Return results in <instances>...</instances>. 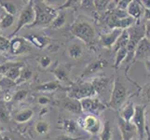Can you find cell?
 <instances>
[{
	"mask_svg": "<svg viewBox=\"0 0 150 140\" xmlns=\"http://www.w3.org/2000/svg\"><path fill=\"white\" fill-rule=\"evenodd\" d=\"M67 53L71 59H79L80 57L83 55V47L80 42H73L68 46L67 49Z\"/></svg>",
	"mask_w": 150,
	"mask_h": 140,
	"instance_id": "cell-19",
	"label": "cell"
},
{
	"mask_svg": "<svg viewBox=\"0 0 150 140\" xmlns=\"http://www.w3.org/2000/svg\"><path fill=\"white\" fill-rule=\"evenodd\" d=\"M146 130L147 132V137L150 138V105L146 109Z\"/></svg>",
	"mask_w": 150,
	"mask_h": 140,
	"instance_id": "cell-40",
	"label": "cell"
},
{
	"mask_svg": "<svg viewBox=\"0 0 150 140\" xmlns=\"http://www.w3.org/2000/svg\"><path fill=\"white\" fill-rule=\"evenodd\" d=\"M143 21H150V9H144V15H143Z\"/></svg>",
	"mask_w": 150,
	"mask_h": 140,
	"instance_id": "cell-46",
	"label": "cell"
},
{
	"mask_svg": "<svg viewBox=\"0 0 150 140\" xmlns=\"http://www.w3.org/2000/svg\"><path fill=\"white\" fill-rule=\"evenodd\" d=\"M147 138H148V139H147V140H150V138H149V137H147Z\"/></svg>",
	"mask_w": 150,
	"mask_h": 140,
	"instance_id": "cell-55",
	"label": "cell"
},
{
	"mask_svg": "<svg viewBox=\"0 0 150 140\" xmlns=\"http://www.w3.org/2000/svg\"><path fill=\"white\" fill-rule=\"evenodd\" d=\"M107 66H108L107 60L103 59V58L96 59L94 61L91 62V63L86 66V68L84 69L83 73L81 75V77H88L97 73V72L105 69Z\"/></svg>",
	"mask_w": 150,
	"mask_h": 140,
	"instance_id": "cell-14",
	"label": "cell"
},
{
	"mask_svg": "<svg viewBox=\"0 0 150 140\" xmlns=\"http://www.w3.org/2000/svg\"><path fill=\"white\" fill-rule=\"evenodd\" d=\"M142 6L144 7V9H150V0H143V1H140Z\"/></svg>",
	"mask_w": 150,
	"mask_h": 140,
	"instance_id": "cell-47",
	"label": "cell"
},
{
	"mask_svg": "<svg viewBox=\"0 0 150 140\" xmlns=\"http://www.w3.org/2000/svg\"><path fill=\"white\" fill-rule=\"evenodd\" d=\"M95 95L96 93L93 90V87L90 81H79L70 88L67 93V97L79 101L84 98L92 97Z\"/></svg>",
	"mask_w": 150,
	"mask_h": 140,
	"instance_id": "cell-6",
	"label": "cell"
},
{
	"mask_svg": "<svg viewBox=\"0 0 150 140\" xmlns=\"http://www.w3.org/2000/svg\"><path fill=\"white\" fill-rule=\"evenodd\" d=\"M82 112L92 114V115L97 116L98 114L102 113L103 110L106 109V105L103 104L98 98L94 97H88L84 99L79 100Z\"/></svg>",
	"mask_w": 150,
	"mask_h": 140,
	"instance_id": "cell-9",
	"label": "cell"
},
{
	"mask_svg": "<svg viewBox=\"0 0 150 140\" xmlns=\"http://www.w3.org/2000/svg\"><path fill=\"white\" fill-rule=\"evenodd\" d=\"M122 31H123L122 29L115 28V29H112L109 33L101 34L99 38V42L101 43L103 47H105V48L108 50H112L113 46L115 45L117 39L122 33Z\"/></svg>",
	"mask_w": 150,
	"mask_h": 140,
	"instance_id": "cell-13",
	"label": "cell"
},
{
	"mask_svg": "<svg viewBox=\"0 0 150 140\" xmlns=\"http://www.w3.org/2000/svg\"><path fill=\"white\" fill-rule=\"evenodd\" d=\"M93 90L95 92L96 95H102L103 92L106 89V87L108 86L109 83V79H107L105 77H94L91 81H90Z\"/></svg>",
	"mask_w": 150,
	"mask_h": 140,
	"instance_id": "cell-17",
	"label": "cell"
},
{
	"mask_svg": "<svg viewBox=\"0 0 150 140\" xmlns=\"http://www.w3.org/2000/svg\"><path fill=\"white\" fill-rule=\"evenodd\" d=\"M0 7H2L7 14L14 16L17 13V7L12 1H0Z\"/></svg>",
	"mask_w": 150,
	"mask_h": 140,
	"instance_id": "cell-30",
	"label": "cell"
},
{
	"mask_svg": "<svg viewBox=\"0 0 150 140\" xmlns=\"http://www.w3.org/2000/svg\"><path fill=\"white\" fill-rule=\"evenodd\" d=\"M144 22V21H143ZM144 38L150 40V21H144Z\"/></svg>",
	"mask_w": 150,
	"mask_h": 140,
	"instance_id": "cell-42",
	"label": "cell"
},
{
	"mask_svg": "<svg viewBox=\"0 0 150 140\" xmlns=\"http://www.w3.org/2000/svg\"><path fill=\"white\" fill-rule=\"evenodd\" d=\"M85 140H99V138L96 137V136H92V137H91V138H87V139H85Z\"/></svg>",
	"mask_w": 150,
	"mask_h": 140,
	"instance_id": "cell-51",
	"label": "cell"
},
{
	"mask_svg": "<svg viewBox=\"0 0 150 140\" xmlns=\"http://www.w3.org/2000/svg\"><path fill=\"white\" fill-rule=\"evenodd\" d=\"M50 130V124L49 122L45 121H39L37 125H35V132H37L40 136H44L47 134Z\"/></svg>",
	"mask_w": 150,
	"mask_h": 140,
	"instance_id": "cell-33",
	"label": "cell"
},
{
	"mask_svg": "<svg viewBox=\"0 0 150 140\" xmlns=\"http://www.w3.org/2000/svg\"><path fill=\"white\" fill-rule=\"evenodd\" d=\"M16 85V82L8 79L6 77H2L1 80H0V88H1V90H8L10 89L11 87Z\"/></svg>",
	"mask_w": 150,
	"mask_h": 140,
	"instance_id": "cell-34",
	"label": "cell"
},
{
	"mask_svg": "<svg viewBox=\"0 0 150 140\" xmlns=\"http://www.w3.org/2000/svg\"><path fill=\"white\" fill-rule=\"evenodd\" d=\"M71 33L76 38L85 43L88 46H93L96 43L97 32L90 21L84 18H79L75 21V23L71 26Z\"/></svg>",
	"mask_w": 150,
	"mask_h": 140,
	"instance_id": "cell-1",
	"label": "cell"
},
{
	"mask_svg": "<svg viewBox=\"0 0 150 140\" xmlns=\"http://www.w3.org/2000/svg\"><path fill=\"white\" fill-rule=\"evenodd\" d=\"M79 126L81 127L84 131L91 134V136H97L102 130V123L99 118L92 114H88L84 117H80L76 122Z\"/></svg>",
	"mask_w": 150,
	"mask_h": 140,
	"instance_id": "cell-7",
	"label": "cell"
},
{
	"mask_svg": "<svg viewBox=\"0 0 150 140\" xmlns=\"http://www.w3.org/2000/svg\"><path fill=\"white\" fill-rule=\"evenodd\" d=\"M81 137H72L69 134H61L58 136L56 140H80Z\"/></svg>",
	"mask_w": 150,
	"mask_h": 140,
	"instance_id": "cell-45",
	"label": "cell"
},
{
	"mask_svg": "<svg viewBox=\"0 0 150 140\" xmlns=\"http://www.w3.org/2000/svg\"><path fill=\"white\" fill-rule=\"evenodd\" d=\"M32 75H33L32 70L29 69L28 67H26V66H23V68L21 69V74H20L18 80L16 81V84L17 83H22V82L29 80L31 77H32Z\"/></svg>",
	"mask_w": 150,
	"mask_h": 140,
	"instance_id": "cell-32",
	"label": "cell"
},
{
	"mask_svg": "<svg viewBox=\"0 0 150 140\" xmlns=\"http://www.w3.org/2000/svg\"><path fill=\"white\" fill-rule=\"evenodd\" d=\"M128 42H129V34L127 32V30H123L122 33L120 34V36L118 37V38L117 39L115 45L113 46L112 50L114 51H117L120 49H122V48H126L127 45H128Z\"/></svg>",
	"mask_w": 150,
	"mask_h": 140,
	"instance_id": "cell-22",
	"label": "cell"
},
{
	"mask_svg": "<svg viewBox=\"0 0 150 140\" xmlns=\"http://www.w3.org/2000/svg\"><path fill=\"white\" fill-rule=\"evenodd\" d=\"M63 126L62 129L67 133V134H73L76 133L77 130V124L73 120H64L63 121Z\"/></svg>",
	"mask_w": 150,
	"mask_h": 140,
	"instance_id": "cell-29",
	"label": "cell"
},
{
	"mask_svg": "<svg viewBox=\"0 0 150 140\" xmlns=\"http://www.w3.org/2000/svg\"><path fill=\"white\" fill-rule=\"evenodd\" d=\"M59 88H61V84L58 81H49L46 82V83L38 85L35 90L42 92H53L57 89H59Z\"/></svg>",
	"mask_w": 150,
	"mask_h": 140,
	"instance_id": "cell-25",
	"label": "cell"
},
{
	"mask_svg": "<svg viewBox=\"0 0 150 140\" xmlns=\"http://www.w3.org/2000/svg\"><path fill=\"white\" fill-rule=\"evenodd\" d=\"M27 95L28 92L26 90H19L12 95V101H16V102L23 101V99H25Z\"/></svg>",
	"mask_w": 150,
	"mask_h": 140,
	"instance_id": "cell-37",
	"label": "cell"
},
{
	"mask_svg": "<svg viewBox=\"0 0 150 140\" xmlns=\"http://www.w3.org/2000/svg\"><path fill=\"white\" fill-rule=\"evenodd\" d=\"M130 1H126V0H120V1H117V8L122 9V10H126L127 7Z\"/></svg>",
	"mask_w": 150,
	"mask_h": 140,
	"instance_id": "cell-43",
	"label": "cell"
},
{
	"mask_svg": "<svg viewBox=\"0 0 150 140\" xmlns=\"http://www.w3.org/2000/svg\"><path fill=\"white\" fill-rule=\"evenodd\" d=\"M144 64H146V67L147 71L150 73V59H148L147 61L144 62Z\"/></svg>",
	"mask_w": 150,
	"mask_h": 140,
	"instance_id": "cell-50",
	"label": "cell"
},
{
	"mask_svg": "<svg viewBox=\"0 0 150 140\" xmlns=\"http://www.w3.org/2000/svg\"><path fill=\"white\" fill-rule=\"evenodd\" d=\"M132 140H141V139H140V138H139V137L137 136V137H135V138H132Z\"/></svg>",
	"mask_w": 150,
	"mask_h": 140,
	"instance_id": "cell-52",
	"label": "cell"
},
{
	"mask_svg": "<svg viewBox=\"0 0 150 140\" xmlns=\"http://www.w3.org/2000/svg\"><path fill=\"white\" fill-rule=\"evenodd\" d=\"M33 116H34V111L32 109H30V108H27V109H23L16 113L14 115L13 119L18 123H24L29 122L33 118Z\"/></svg>",
	"mask_w": 150,
	"mask_h": 140,
	"instance_id": "cell-20",
	"label": "cell"
},
{
	"mask_svg": "<svg viewBox=\"0 0 150 140\" xmlns=\"http://www.w3.org/2000/svg\"><path fill=\"white\" fill-rule=\"evenodd\" d=\"M17 63L18 62H8L7 61V62H5V63L1 64L0 65V75L4 77L11 67L17 65Z\"/></svg>",
	"mask_w": 150,
	"mask_h": 140,
	"instance_id": "cell-35",
	"label": "cell"
},
{
	"mask_svg": "<svg viewBox=\"0 0 150 140\" xmlns=\"http://www.w3.org/2000/svg\"><path fill=\"white\" fill-rule=\"evenodd\" d=\"M127 32L129 34V42L126 47L127 50V57L124 64L128 65L127 69L130 67L131 63H132L133 57H134V51H135L136 46L140 42V40L144 38V24L143 21H136L131 27H129Z\"/></svg>",
	"mask_w": 150,
	"mask_h": 140,
	"instance_id": "cell-2",
	"label": "cell"
},
{
	"mask_svg": "<svg viewBox=\"0 0 150 140\" xmlns=\"http://www.w3.org/2000/svg\"><path fill=\"white\" fill-rule=\"evenodd\" d=\"M2 77H3V76H1V75H0V80H1V79H2Z\"/></svg>",
	"mask_w": 150,
	"mask_h": 140,
	"instance_id": "cell-53",
	"label": "cell"
},
{
	"mask_svg": "<svg viewBox=\"0 0 150 140\" xmlns=\"http://www.w3.org/2000/svg\"><path fill=\"white\" fill-rule=\"evenodd\" d=\"M65 22H66V13L64 10H62L61 12H58L55 19L52 21V23H50V27L52 29L62 28L64 25Z\"/></svg>",
	"mask_w": 150,
	"mask_h": 140,
	"instance_id": "cell-26",
	"label": "cell"
},
{
	"mask_svg": "<svg viewBox=\"0 0 150 140\" xmlns=\"http://www.w3.org/2000/svg\"><path fill=\"white\" fill-rule=\"evenodd\" d=\"M50 102V98L48 96H45V95H40L38 98V103L39 105H42V106H45V105H48V104Z\"/></svg>",
	"mask_w": 150,
	"mask_h": 140,
	"instance_id": "cell-44",
	"label": "cell"
},
{
	"mask_svg": "<svg viewBox=\"0 0 150 140\" xmlns=\"http://www.w3.org/2000/svg\"><path fill=\"white\" fill-rule=\"evenodd\" d=\"M127 57V50L126 48H122L116 51V56H115V62H114V65L113 67L115 69H117L120 65L125 61Z\"/></svg>",
	"mask_w": 150,
	"mask_h": 140,
	"instance_id": "cell-28",
	"label": "cell"
},
{
	"mask_svg": "<svg viewBox=\"0 0 150 140\" xmlns=\"http://www.w3.org/2000/svg\"><path fill=\"white\" fill-rule=\"evenodd\" d=\"M31 50V46L27 39L25 38H19L14 37L10 39V47L9 51L13 55H20L23 54L27 51Z\"/></svg>",
	"mask_w": 150,
	"mask_h": 140,
	"instance_id": "cell-11",
	"label": "cell"
},
{
	"mask_svg": "<svg viewBox=\"0 0 150 140\" xmlns=\"http://www.w3.org/2000/svg\"><path fill=\"white\" fill-rule=\"evenodd\" d=\"M25 38H27V41L30 43L34 44L35 47H38V49H43L44 47L47 45V38H45L43 37H40V36H29Z\"/></svg>",
	"mask_w": 150,
	"mask_h": 140,
	"instance_id": "cell-27",
	"label": "cell"
},
{
	"mask_svg": "<svg viewBox=\"0 0 150 140\" xmlns=\"http://www.w3.org/2000/svg\"><path fill=\"white\" fill-rule=\"evenodd\" d=\"M10 47V39H8L6 37L0 36V53L9 50Z\"/></svg>",
	"mask_w": 150,
	"mask_h": 140,
	"instance_id": "cell-36",
	"label": "cell"
},
{
	"mask_svg": "<svg viewBox=\"0 0 150 140\" xmlns=\"http://www.w3.org/2000/svg\"><path fill=\"white\" fill-rule=\"evenodd\" d=\"M129 97V90L120 80V77H116L113 81V90L110 96V100L106 104V107L113 110H120L125 105Z\"/></svg>",
	"mask_w": 150,
	"mask_h": 140,
	"instance_id": "cell-4",
	"label": "cell"
},
{
	"mask_svg": "<svg viewBox=\"0 0 150 140\" xmlns=\"http://www.w3.org/2000/svg\"><path fill=\"white\" fill-rule=\"evenodd\" d=\"M64 109L66 111L71 112L73 114H80L82 113L81 109V106H80V102L79 100L73 99V98H69L67 97L63 101V105H62Z\"/></svg>",
	"mask_w": 150,
	"mask_h": 140,
	"instance_id": "cell-16",
	"label": "cell"
},
{
	"mask_svg": "<svg viewBox=\"0 0 150 140\" xmlns=\"http://www.w3.org/2000/svg\"><path fill=\"white\" fill-rule=\"evenodd\" d=\"M0 121L6 122L8 121V112L3 104H0Z\"/></svg>",
	"mask_w": 150,
	"mask_h": 140,
	"instance_id": "cell-39",
	"label": "cell"
},
{
	"mask_svg": "<svg viewBox=\"0 0 150 140\" xmlns=\"http://www.w3.org/2000/svg\"><path fill=\"white\" fill-rule=\"evenodd\" d=\"M23 67V63H21V62H18L16 65H14L13 67H11L4 77H8V79L11 80L13 81L16 82L19 79L20 77V74H21V69H22Z\"/></svg>",
	"mask_w": 150,
	"mask_h": 140,
	"instance_id": "cell-23",
	"label": "cell"
},
{
	"mask_svg": "<svg viewBox=\"0 0 150 140\" xmlns=\"http://www.w3.org/2000/svg\"><path fill=\"white\" fill-rule=\"evenodd\" d=\"M144 7L142 6V4L138 0H131L129 3L126 11L128 15L135 21H140L142 20V17L144 15Z\"/></svg>",
	"mask_w": 150,
	"mask_h": 140,
	"instance_id": "cell-15",
	"label": "cell"
},
{
	"mask_svg": "<svg viewBox=\"0 0 150 140\" xmlns=\"http://www.w3.org/2000/svg\"><path fill=\"white\" fill-rule=\"evenodd\" d=\"M141 96L144 101L150 105V83H147L143 87Z\"/></svg>",
	"mask_w": 150,
	"mask_h": 140,
	"instance_id": "cell-38",
	"label": "cell"
},
{
	"mask_svg": "<svg viewBox=\"0 0 150 140\" xmlns=\"http://www.w3.org/2000/svg\"><path fill=\"white\" fill-rule=\"evenodd\" d=\"M150 59V40L144 38L136 46L132 62H146Z\"/></svg>",
	"mask_w": 150,
	"mask_h": 140,
	"instance_id": "cell-10",
	"label": "cell"
},
{
	"mask_svg": "<svg viewBox=\"0 0 150 140\" xmlns=\"http://www.w3.org/2000/svg\"><path fill=\"white\" fill-rule=\"evenodd\" d=\"M117 124L121 134L122 140H132V138H135L138 136L137 129L134 126V124H132V122H125L118 117Z\"/></svg>",
	"mask_w": 150,
	"mask_h": 140,
	"instance_id": "cell-12",
	"label": "cell"
},
{
	"mask_svg": "<svg viewBox=\"0 0 150 140\" xmlns=\"http://www.w3.org/2000/svg\"><path fill=\"white\" fill-rule=\"evenodd\" d=\"M52 73L55 76L57 80L62 81V82L69 81V71L64 65L57 66L55 69H53Z\"/></svg>",
	"mask_w": 150,
	"mask_h": 140,
	"instance_id": "cell-21",
	"label": "cell"
},
{
	"mask_svg": "<svg viewBox=\"0 0 150 140\" xmlns=\"http://www.w3.org/2000/svg\"><path fill=\"white\" fill-rule=\"evenodd\" d=\"M2 92V90H1V88H0V93H1Z\"/></svg>",
	"mask_w": 150,
	"mask_h": 140,
	"instance_id": "cell-54",
	"label": "cell"
},
{
	"mask_svg": "<svg viewBox=\"0 0 150 140\" xmlns=\"http://www.w3.org/2000/svg\"><path fill=\"white\" fill-rule=\"evenodd\" d=\"M39 64L43 68H47L51 65V59L49 56H41L39 58Z\"/></svg>",
	"mask_w": 150,
	"mask_h": 140,
	"instance_id": "cell-41",
	"label": "cell"
},
{
	"mask_svg": "<svg viewBox=\"0 0 150 140\" xmlns=\"http://www.w3.org/2000/svg\"><path fill=\"white\" fill-rule=\"evenodd\" d=\"M14 23V16L5 13L0 18V30H4L10 27Z\"/></svg>",
	"mask_w": 150,
	"mask_h": 140,
	"instance_id": "cell-31",
	"label": "cell"
},
{
	"mask_svg": "<svg viewBox=\"0 0 150 140\" xmlns=\"http://www.w3.org/2000/svg\"><path fill=\"white\" fill-rule=\"evenodd\" d=\"M35 9H34V1H29L23 9L21 10V13L18 18V23L17 26L14 29L13 32L8 36V39L14 38L15 35H17L19 31L23 28L25 25H31L35 21Z\"/></svg>",
	"mask_w": 150,
	"mask_h": 140,
	"instance_id": "cell-5",
	"label": "cell"
},
{
	"mask_svg": "<svg viewBox=\"0 0 150 140\" xmlns=\"http://www.w3.org/2000/svg\"><path fill=\"white\" fill-rule=\"evenodd\" d=\"M147 105H135L134 106V115L132 123L137 129L138 137L141 140L144 139L146 133V109Z\"/></svg>",
	"mask_w": 150,
	"mask_h": 140,
	"instance_id": "cell-8",
	"label": "cell"
},
{
	"mask_svg": "<svg viewBox=\"0 0 150 140\" xmlns=\"http://www.w3.org/2000/svg\"><path fill=\"white\" fill-rule=\"evenodd\" d=\"M34 9L35 18L34 23L29 25L28 28L47 26V25L52 23V21L55 19L57 14H58L57 9L45 4L43 1L34 2Z\"/></svg>",
	"mask_w": 150,
	"mask_h": 140,
	"instance_id": "cell-3",
	"label": "cell"
},
{
	"mask_svg": "<svg viewBox=\"0 0 150 140\" xmlns=\"http://www.w3.org/2000/svg\"><path fill=\"white\" fill-rule=\"evenodd\" d=\"M4 101H6V102L12 101V95H10V93H5V95H4Z\"/></svg>",
	"mask_w": 150,
	"mask_h": 140,
	"instance_id": "cell-48",
	"label": "cell"
},
{
	"mask_svg": "<svg viewBox=\"0 0 150 140\" xmlns=\"http://www.w3.org/2000/svg\"><path fill=\"white\" fill-rule=\"evenodd\" d=\"M112 126L109 121H105L102 126V130L99 134V140H111L112 138Z\"/></svg>",
	"mask_w": 150,
	"mask_h": 140,
	"instance_id": "cell-24",
	"label": "cell"
},
{
	"mask_svg": "<svg viewBox=\"0 0 150 140\" xmlns=\"http://www.w3.org/2000/svg\"><path fill=\"white\" fill-rule=\"evenodd\" d=\"M134 115V104L130 101L125 104L120 110V117L123 121L131 122Z\"/></svg>",
	"mask_w": 150,
	"mask_h": 140,
	"instance_id": "cell-18",
	"label": "cell"
},
{
	"mask_svg": "<svg viewBox=\"0 0 150 140\" xmlns=\"http://www.w3.org/2000/svg\"><path fill=\"white\" fill-rule=\"evenodd\" d=\"M7 61H8L7 57H5L4 55L0 54V65L3 64V63H5V62H7Z\"/></svg>",
	"mask_w": 150,
	"mask_h": 140,
	"instance_id": "cell-49",
	"label": "cell"
}]
</instances>
